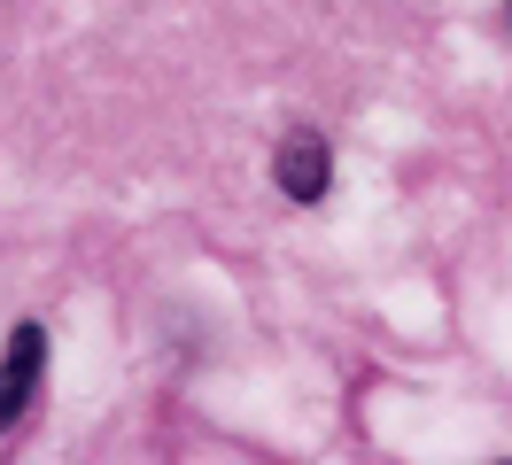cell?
Here are the masks:
<instances>
[{"instance_id": "cell-1", "label": "cell", "mask_w": 512, "mask_h": 465, "mask_svg": "<svg viewBox=\"0 0 512 465\" xmlns=\"http://www.w3.org/2000/svg\"><path fill=\"white\" fill-rule=\"evenodd\" d=\"M39 372H47V326H39V318H24V326L8 334V349H0V434L32 411Z\"/></svg>"}, {"instance_id": "cell-2", "label": "cell", "mask_w": 512, "mask_h": 465, "mask_svg": "<svg viewBox=\"0 0 512 465\" xmlns=\"http://www.w3.org/2000/svg\"><path fill=\"white\" fill-rule=\"evenodd\" d=\"M272 179H280L288 202H326V186H334V148H326L311 124H295L288 140H280V155H272Z\"/></svg>"}]
</instances>
